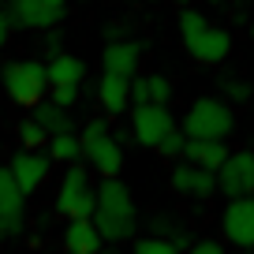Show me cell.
I'll list each match as a JSON object with an SVG mask.
<instances>
[{"instance_id":"1","label":"cell","mask_w":254,"mask_h":254,"mask_svg":"<svg viewBox=\"0 0 254 254\" xmlns=\"http://www.w3.org/2000/svg\"><path fill=\"white\" fill-rule=\"evenodd\" d=\"M138 224L135 198L124 180H105L94 190V228L101 239H127Z\"/></svg>"},{"instance_id":"2","label":"cell","mask_w":254,"mask_h":254,"mask_svg":"<svg viewBox=\"0 0 254 254\" xmlns=\"http://www.w3.org/2000/svg\"><path fill=\"white\" fill-rule=\"evenodd\" d=\"M180 34H183L187 53L198 64H221V60H228V53H232V34L221 30V26H213L202 11H183L180 15Z\"/></svg>"},{"instance_id":"3","label":"cell","mask_w":254,"mask_h":254,"mask_svg":"<svg viewBox=\"0 0 254 254\" xmlns=\"http://www.w3.org/2000/svg\"><path fill=\"white\" fill-rule=\"evenodd\" d=\"M232 127H236V116L221 97H198L187 109L180 131L187 142H224L232 135Z\"/></svg>"},{"instance_id":"4","label":"cell","mask_w":254,"mask_h":254,"mask_svg":"<svg viewBox=\"0 0 254 254\" xmlns=\"http://www.w3.org/2000/svg\"><path fill=\"white\" fill-rule=\"evenodd\" d=\"M0 82H4V94H8L11 105L19 109H38L49 94V79H45V64L38 60H15L0 71Z\"/></svg>"},{"instance_id":"5","label":"cell","mask_w":254,"mask_h":254,"mask_svg":"<svg viewBox=\"0 0 254 254\" xmlns=\"http://www.w3.org/2000/svg\"><path fill=\"white\" fill-rule=\"evenodd\" d=\"M56 213L67 217V221H90V217H94V183H90V176H86L82 165H71L60 176Z\"/></svg>"},{"instance_id":"6","label":"cell","mask_w":254,"mask_h":254,"mask_svg":"<svg viewBox=\"0 0 254 254\" xmlns=\"http://www.w3.org/2000/svg\"><path fill=\"white\" fill-rule=\"evenodd\" d=\"M213 180H217V194H224L228 202L254 198V153L251 150L228 153V161L217 168Z\"/></svg>"},{"instance_id":"7","label":"cell","mask_w":254,"mask_h":254,"mask_svg":"<svg viewBox=\"0 0 254 254\" xmlns=\"http://www.w3.org/2000/svg\"><path fill=\"white\" fill-rule=\"evenodd\" d=\"M168 131H176V120L168 112V105H135L131 109V138L138 146L153 150Z\"/></svg>"},{"instance_id":"8","label":"cell","mask_w":254,"mask_h":254,"mask_svg":"<svg viewBox=\"0 0 254 254\" xmlns=\"http://www.w3.org/2000/svg\"><path fill=\"white\" fill-rule=\"evenodd\" d=\"M64 15H67V4H64V0H15L8 8V23L15 19L26 30H49V26H56Z\"/></svg>"},{"instance_id":"9","label":"cell","mask_w":254,"mask_h":254,"mask_svg":"<svg viewBox=\"0 0 254 254\" xmlns=\"http://www.w3.org/2000/svg\"><path fill=\"white\" fill-rule=\"evenodd\" d=\"M224 239L239 251H254V198H236L221 213Z\"/></svg>"},{"instance_id":"10","label":"cell","mask_w":254,"mask_h":254,"mask_svg":"<svg viewBox=\"0 0 254 254\" xmlns=\"http://www.w3.org/2000/svg\"><path fill=\"white\" fill-rule=\"evenodd\" d=\"M49 168H53L49 153H30V150H19L15 157H11L8 172H11V180H15L19 194L26 198V194H34V190H38L41 183L49 180Z\"/></svg>"},{"instance_id":"11","label":"cell","mask_w":254,"mask_h":254,"mask_svg":"<svg viewBox=\"0 0 254 254\" xmlns=\"http://www.w3.org/2000/svg\"><path fill=\"white\" fill-rule=\"evenodd\" d=\"M82 157H86L90 165H94V172H101L105 180H116V172L124 168V142L112 138V131H109V135L94 138V142H82Z\"/></svg>"},{"instance_id":"12","label":"cell","mask_w":254,"mask_h":254,"mask_svg":"<svg viewBox=\"0 0 254 254\" xmlns=\"http://www.w3.org/2000/svg\"><path fill=\"white\" fill-rule=\"evenodd\" d=\"M138 60H142V45L138 41H109L101 53L105 75H116V79H127V82L138 71Z\"/></svg>"},{"instance_id":"13","label":"cell","mask_w":254,"mask_h":254,"mask_svg":"<svg viewBox=\"0 0 254 254\" xmlns=\"http://www.w3.org/2000/svg\"><path fill=\"white\" fill-rule=\"evenodd\" d=\"M23 194H19L15 180H11L8 168H0V224H4V236H15L23 232Z\"/></svg>"},{"instance_id":"14","label":"cell","mask_w":254,"mask_h":254,"mask_svg":"<svg viewBox=\"0 0 254 254\" xmlns=\"http://www.w3.org/2000/svg\"><path fill=\"white\" fill-rule=\"evenodd\" d=\"M172 190L187 194V198H209L217 194V180L202 168H190V165H176L172 168Z\"/></svg>"},{"instance_id":"15","label":"cell","mask_w":254,"mask_h":254,"mask_svg":"<svg viewBox=\"0 0 254 254\" xmlns=\"http://www.w3.org/2000/svg\"><path fill=\"white\" fill-rule=\"evenodd\" d=\"M228 161V146L224 142H187L183 146V165L202 168V172L217 176V168Z\"/></svg>"},{"instance_id":"16","label":"cell","mask_w":254,"mask_h":254,"mask_svg":"<svg viewBox=\"0 0 254 254\" xmlns=\"http://www.w3.org/2000/svg\"><path fill=\"white\" fill-rule=\"evenodd\" d=\"M97 101L109 116H124L131 109V82L127 79H116V75H101L97 82Z\"/></svg>"},{"instance_id":"17","label":"cell","mask_w":254,"mask_h":254,"mask_svg":"<svg viewBox=\"0 0 254 254\" xmlns=\"http://www.w3.org/2000/svg\"><path fill=\"white\" fill-rule=\"evenodd\" d=\"M82 75H86V64L79 56H67V53H56L53 60L45 64V79H49V90L56 86H79Z\"/></svg>"},{"instance_id":"18","label":"cell","mask_w":254,"mask_h":254,"mask_svg":"<svg viewBox=\"0 0 254 254\" xmlns=\"http://www.w3.org/2000/svg\"><path fill=\"white\" fill-rule=\"evenodd\" d=\"M105 239L97 236L94 221H67L64 228V251L67 254H97Z\"/></svg>"},{"instance_id":"19","label":"cell","mask_w":254,"mask_h":254,"mask_svg":"<svg viewBox=\"0 0 254 254\" xmlns=\"http://www.w3.org/2000/svg\"><path fill=\"white\" fill-rule=\"evenodd\" d=\"M172 94V82L165 75H142V79H131V109L135 105H165Z\"/></svg>"},{"instance_id":"20","label":"cell","mask_w":254,"mask_h":254,"mask_svg":"<svg viewBox=\"0 0 254 254\" xmlns=\"http://www.w3.org/2000/svg\"><path fill=\"white\" fill-rule=\"evenodd\" d=\"M34 124L45 131L49 138H56V135H75V127H71V116L64 109H56V105H49V101H41L38 109H34Z\"/></svg>"},{"instance_id":"21","label":"cell","mask_w":254,"mask_h":254,"mask_svg":"<svg viewBox=\"0 0 254 254\" xmlns=\"http://www.w3.org/2000/svg\"><path fill=\"white\" fill-rule=\"evenodd\" d=\"M45 153H49V161H67V168H71L75 161H82V138L79 135H56V138H49Z\"/></svg>"},{"instance_id":"22","label":"cell","mask_w":254,"mask_h":254,"mask_svg":"<svg viewBox=\"0 0 254 254\" xmlns=\"http://www.w3.org/2000/svg\"><path fill=\"white\" fill-rule=\"evenodd\" d=\"M19 142H23V150H30V153H41V146H49V135L41 131L38 124H34L30 116L19 124Z\"/></svg>"},{"instance_id":"23","label":"cell","mask_w":254,"mask_h":254,"mask_svg":"<svg viewBox=\"0 0 254 254\" xmlns=\"http://www.w3.org/2000/svg\"><path fill=\"white\" fill-rule=\"evenodd\" d=\"M183 146H187V138H183V131L176 127V131H168V135L161 138L153 150H157L161 157H183Z\"/></svg>"},{"instance_id":"24","label":"cell","mask_w":254,"mask_h":254,"mask_svg":"<svg viewBox=\"0 0 254 254\" xmlns=\"http://www.w3.org/2000/svg\"><path fill=\"white\" fill-rule=\"evenodd\" d=\"M135 254H180L168 239H161V236H146V239H138L135 243Z\"/></svg>"},{"instance_id":"25","label":"cell","mask_w":254,"mask_h":254,"mask_svg":"<svg viewBox=\"0 0 254 254\" xmlns=\"http://www.w3.org/2000/svg\"><path fill=\"white\" fill-rule=\"evenodd\" d=\"M79 101V86H56V90H49V105H56V109H71V105Z\"/></svg>"},{"instance_id":"26","label":"cell","mask_w":254,"mask_h":254,"mask_svg":"<svg viewBox=\"0 0 254 254\" xmlns=\"http://www.w3.org/2000/svg\"><path fill=\"white\" fill-rule=\"evenodd\" d=\"M224 94H228L232 101H247V97H251V86H247L243 79H224Z\"/></svg>"},{"instance_id":"27","label":"cell","mask_w":254,"mask_h":254,"mask_svg":"<svg viewBox=\"0 0 254 254\" xmlns=\"http://www.w3.org/2000/svg\"><path fill=\"white\" fill-rule=\"evenodd\" d=\"M101 135H109V124H105V120H90L86 127H82V142H94V138H101Z\"/></svg>"},{"instance_id":"28","label":"cell","mask_w":254,"mask_h":254,"mask_svg":"<svg viewBox=\"0 0 254 254\" xmlns=\"http://www.w3.org/2000/svg\"><path fill=\"white\" fill-rule=\"evenodd\" d=\"M187 254H228L221 243H213V239H202V243H190Z\"/></svg>"},{"instance_id":"29","label":"cell","mask_w":254,"mask_h":254,"mask_svg":"<svg viewBox=\"0 0 254 254\" xmlns=\"http://www.w3.org/2000/svg\"><path fill=\"white\" fill-rule=\"evenodd\" d=\"M4 41H8V11L0 8V45H4Z\"/></svg>"},{"instance_id":"30","label":"cell","mask_w":254,"mask_h":254,"mask_svg":"<svg viewBox=\"0 0 254 254\" xmlns=\"http://www.w3.org/2000/svg\"><path fill=\"white\" fill-rule=\"evenodd\" d=\"M0 239H4V224H0Z\"/></svg>"}]
</instances>
